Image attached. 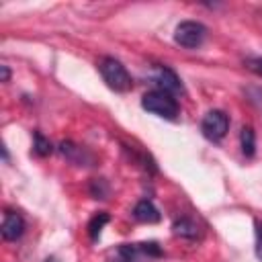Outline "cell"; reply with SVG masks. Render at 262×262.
I'll list each match as a JSON object with an SVG mask.
<instances>
[{
	"label": "cell",
	"mask_w": 262,
	"mask_h": 262,
	"mask_svg": "<svg viewBox=\"0 0 262 262\" xmlns=\"http://www.w3.org/2000/svg\"><path fill=\"white\" fill-rule=\"evenodd\" d=\"M141 106L151 113V115H158L166 121H176L178 115H180V104L176 100L174 94L170 92H164V90H149L143 94L141 98Z\"/></svg>",
	"instance_id": "cell-1"
},
{
	"label": "cell",
	"mask_w": 262,
	"mask_h": 262,
	"mask_svg": "<svg viewBox=\"0 0 262 262\" xmlns=\"http://www.w3.org/2000/svg\"><path fill=\"white\" fill-rule=\"evenodd\" d=\"M98 72L104 80V84L115 92H129L133 88V78L127 72V68L115 59V57H102L98 61Z\"/></svg>",
	"instance_id": "cell-2"
},
{
	"label": "cell",
	"mask_w": 262,
	"mask_h": 262,
	"mask_svg": "<svg viewBox=\"0 0 262 262\" xmlns=\"http://www.w3.org/2000/svg\"><path fill=\"white\" fill-rule=\"evenodd\" d=\"M162 256V248L156 242L123 244L117 250V262H151Z\"/></svg>",
	"instance_id": "cell-3"
},
{
	"label": "cell",
	"mask_w": 262,
	"mask_h": 262,
	"mask_svg": "<svg viewBox=\"0 0 262 262\" xmlns=\"http://www.w3.org/2000/svg\"><path fill=\"white\" fill-rule=\"evenodd\" d=\"M207 37V27L196 20H182L174 31V41L186 49H196Z\"/></svg>",
	"instance_id": "cell-4"
},
{
	"label": "cell",
	"mask_w": 262,
	"mask_h": 262,
	"mask_svg": "<svg viewBox=\"0 0 262 262\" xmlns=\"http://www.w3.org/2000/svg\"><path fill=\"white\" fill-rule=\"evenodd\" d=\"M227 129H229V117L225 111H219V108L209 111L201 121V133L209 141H221Z\"/></svg>",
	"instance_id": "cell-5"
},
{
	"label": "cell",
	"mask_w": 262,
	"mask_h": 262,
	"mask_svg": "<svg viewBox=\"0 0 262 262\" xmlns=\"http://www.w3.org/2000/svg\"><path fill=\"white\" fill-rule=\"evenodd\" d=\"M151 82L156 84V90H164V92H170V94H182L184 92L180 78L168 66H156L154 74H151Z\"/></svg>",
	"instance_id": "cell-6"
},
{
	"label": "cell",
	"mask_w": 262,
	"mask_h": 262,
	"mask_svg": "<svg viewBox=\"0 0 262 262\" xmlns=\"http://www.w3.org/2000/svg\"><path fill=\"white\" fill-rule=\"evenodd\" d=\"M25 233V219L16 211H4L2 217V237L8 242L18 239Z\"/></svg>",
	"instance_id": "cell-7"
},
{
	"label": "cell",
	"mask_w": 262,
	"mask_h": 262,
	"mask_svg": "<svg viewBox=\"0 0 262 262\" xmlns=\"http://www.w3.org/2000/svg\"><path fill=\"white\" fill-rule=\"evenodd\" d=\"M133 217H135L137 221H141V223H158V221L162 219L158 207H156L151 201H147V199L139 201V203L133 207Z\"/></svg>",
	"instance_id": "cell-8"
},
{
	"label": "cell",
	"mask_w": 262,
	"mask_h": 262,
	"mask_svg": "<svg viewBox=\"0 0 262 262\" xmlns=\"http://www.w3.org/2000/svg\"><path fill=\"white\" fill-rule=\"evenodd\" d=\"M172 231H174V235L184 237V239H196V237H201V229H199L196 221L190 219V217L176 219L174 225H172Z\"/></svg>",
	"instance_id": "cell-9"
},
{
	"label": "cell",
	"mask_w": 262,
	"mask_h": 262,
	"mask_svg": "<svg viewBox=\"0 0 262 262\" xmlns=\"http://www.w3.org/2000/svg\"><path fill=\"white\" fill-rule=\"evenodd\" d=\"M239 145H242L244 156L252 158L256 154V133L250 125H244L242 131H239Z\"/></svg>",
	"instance_id": "cell-10"
},
{
	"label": "cell",
	"mask_w": 262,
	"mask_h": 262,
	"mask_svg": "<svg viewBox=\"0 0 262 262\" xmlns=\"http://www.w3.org/2000/svg\"><path fill=\"white\" fill-rule=\"evenodd\" d=\"M59 151H61L70 162H74V164H84L86 151H84L82 147L74 145L72 141H63V143H59Z\"/></svg>",
	"instance_id": "cell-11"
},
{
	"label": "cell",
	"mask_w": 262,
	"mask_h": 262,
	"mask_svg": "<svg viewBox=\"0 0 262 262\" xmlns=\"http://www.w3.org/2000/svg\"><path fill=\"white\" fill-rule=\"evenodd\" d=\"M33 151H35L37 156L45 158V156H49V154L53 151V145H51V141H49L43 133L35 131V133H33Z\"/></svg>",
	"instance_id": "cell-12"
},
{
	"label": "cell",
	"mask_w": 262,
	"mask_h": 262,
	"mask_svg": "<svg viewBox=\"0 0 262 262\" xmlns=\"http://www.w3.org/2000/svg\"><path fill=\"white\" fill-rule=\"evenodd\" d=\"M106 223H108V215L106 213H98V215H94L90 219V223H88V235H90L92 242H96L100 237V231H102V227Z\"/></svg>",
	"instance_id": "cell-13"
},
{
	"label": "cell",
	"mask_w": 262,
	"mask_h": 262,
	"mask_svg": "<svg viewBox=\"0 0 262 262\" xmlns=\"http://www.w3.org/2000/svg\"><path fill=\"white\" fill-rule=\"evenodd\" d=\"M90 194H92L94 199H106V194H108V184H106V180H102V178L92 180V182H90Z\"/></svg>",
	"instance_id": "cell-14"
},
{
	"label": "cell",
	"mask_w": 262,
	"mask_h": 262,
	"mask_svg": "<svg viewBox=\"0 0 262 262\" xmlns=\"http://www.w3.org/2000/svg\"><path fill=\"white\" fill-rule=\"evenodd\" d=\"M254 227H256V254L262 260V221H256Z\"/></svg>",
	"instance_id": "cell-15"
},
{
	"label": "cell",
	"mask_w": 262,
	"mask_h": 262,
	"mask_svg": "<svg viewBox=\"0 0 262 262\" xmlns=\"http://www.w3.org/2000/svg\"><path fill=\"white\" fill-rule=\"evenodd\" d=\"M250 70H252V72H256L258 76H262V57L252 59V61H250Z\"/></svg>",
	"instance_id": "cell-16"
},
{
	"label": "cell",
	"mask_w": 262,
	"mask_h": 262,
	"mask_svg": "<svg viewBox=\"0 0 262 262\" xmlns=\"http://www.w3.org/2000/svg\"><path fill=\"white\" fill-rule=\"evenodd\" d=\"M0 70H2V82H8V78H10V72H8V66H0Z\"/></svg>",
	"instance_id": "cell-17"
},
{
	"label": "cell",
	"mask_w": 262,
	"mask_h": 262,
	"mask_svg": "<svg viewBox=\"0 0 262 262\" xmlns=\"http://www.w3.org/2000/svg\"><path fill=\"white\" fill-rule=\"evenodd\" d=\"M45 262H55V260H53V258H47V260H45Z\"/></svg>",
	"instance_id": "cell-18"
}]
</instances>
